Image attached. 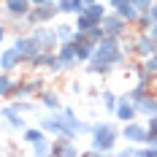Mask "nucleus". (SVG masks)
Here are the masks:
<instances>
[{"label":"nucleus","mask_w":157,"mask_h":157,"mask_svg":"<svg viewBox=\"0 0 157 157\" xmlns=\"http://www.w3.org/2000/svg\"><path fill=\"white\" fill-rule=\"evenodd\" d=\"M111 136H114V133H111V127H100V130H98V146H111Z\"/></svg>","instance_id":"1"},{"label":"nucleus","mask_w":157,"mask_h":157,"mask_svg":"<svg viewBox=\"0 0 157 157\" xmlns=\"http://www.w3.org/2000/svg\"><path fill=\"white\" fill-rule=\"evenodd\" d=\"M125 136H127V138H133V141H144V130H141V127H127Z\"/></svg>","instance_id":"2"},{"label":"nucleus","mask_w":157,"mask_h":157,"mask_svg":"<svg viewBox=\"0 0 157 157\" xmlns=\"http://www.w3.org/2000/svg\"><path fill=\"white\" fill-rule=\"evenodd\" d=\"M8 8H11L14 14H22V11L27 8V3H25V0H8Z\"/></svg>","instance_id":"3"},{"label":"nucleus","mask_w":157,"mask_h":157,"mask_svg":"<svg viewBox=\"0 0 157 157\" xmlns=\"http://www.w3.org/2000/svg\"><path fill=\"white\" fill-rule=\"evenodd\" d=\"M14 60H16V54H14V52H8V54L3 57V65H6V68H11V65H14Z\"/></svg>","instance_id":"4"},{"label":"nucleus","mask_w":157,"mask_h":157,"mask_svg":"<svg viewBox=\"0 0 157 157\" xmlns=\"http://www.w3.org/2000/svg\"><path fill=\"white\" fill-rule=\"evenodd\" d=\"M119 117H122V119H130V117H133V109H130V106H122V109H119Z\"/></svg>","instance_id":"5"},{"label":"nucleus","mask_w":157,"mask_h":157,"mask_svg":"<svg viewBox=\"0 0 157 157\" xmlns=\"http://www.w3.org/2000/svg\"><path fill=\"white\" fill-rule=\"evenodd\" d=\"M144 111H149V114H157V103L146 100V103H144Z\"/></svg>","instance_id":"6"},{"label":"nucleus","mask_w":157,"mask_h":157,"mask_svg":"<svg viewBox=\"0 0 157 157\" xmlns=\"http://www.w3.org/2000/svg\"><path fill=\"white\" fill-rule=\"evenodd\" d=\"M141 54H152V44L149 41H141Z\"/></svg>","instance_id":"7"},{"label":"nucleus","mask_w":157,"mask_h":157,"mask_svg":"<svg viewBox=\"0 0 157 157\" xmlns=\"http://www.w3.org/2000/svg\"><path fill=\"white\" fill-rule=\"evenodd\" d=\"M122 16H136V11H133V6H122Z\"/></svg>","instance_id":"8"},{"label":"nucleus","mask_w":157,"mask_h":157,"mask_svg":"<svg viewBox=\"0 0 157 157\" xmlns=\"http://www.w3.org/2000/svg\"><path fill=\"white\" fill-rule=\"evenodd\" d=\"M38 138H44V136H41V133H35V130L27 133V141H38Z\"/></svg>","instance_id":"9"},{"label":"nucleus","mask_w":157,"mask_h":157,"mask_svg":"<svg viewBox=\"0 0 157 157\" xmlns=\"http://www.w3.org/2000/svg\"><path fill=\"white\" fill-rule=\"evenodd\" d=\"M155 38H157V27H155Z\"/></svg>","instance_id":"10"},{"label":"nucleus","mask_w":157,"mask_h":157,"mask_svg":"<svg viewBox=\"0 0 157 157\" xmlns=\"http://www.w3.org/2000/svg\"><path fill=\"white\" fill-rule=\"evenodd\" d=\"M155 19H157V8H155Z\"/></svg>","instance_id":"11"},{"label":"nucleus","mask_w":157,"mask_h":157,"mask_svg":"<svg viewBox=\"0 0 157 157\" xmlns=\"http://www.w3.org/2000/svg\"><path fill=\"white\" fill-rule=\"evenodd\" d=\"M35 3H44V0H35Z\"/></svg>","instance_id":"12"}]
</instances>
